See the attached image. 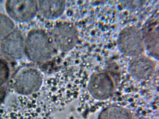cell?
<instances>
[{"instance_id": "cell-15", "label": "cell", "mask_w": 159, "mask_h": 119, "mask_svg": "<svg viewBox=\"0 0 159 119\" xmlns=\"http://www.w3.org/2000/svg\"><path fill=\"white\" fill-rule=\"evenodd\" d=\"M5 88L2 86H0V104L4 100L5 96Z\"/></svg>"}, {"instance_id": "cell-10", "label": "cell", "mask_w": 159, "mask_h": 119, "mask_svg": "<svg viewBox=\"0 0 159 119\" xmlns=\"http://www.w3.org/2000/svg\"><path fill=\"white\" fill-rule=\"evenodd\" d=\"M98 119H134L131 113L124 107L111 106L103 109Z\"/></svg>"}, {"instance_id": "cell-4", "label": "cell", "mask_w": 159, "mask_h": 119, "mask_svg": "<svg viewBox=\"0 0 159 119\" xmlns=\"http://www.w3.org/2000/svg\"><path fill=\"white\" fill-rule=\"evenodd\" d=\"M50 36L55 48L63 52L73 49L78 39L76 28L70 23L66 22H61L56 24Z\"/></svg>"}, {"instance_id": "cell-7", "label": "cell", "mask_w": 159, "mask_h": 119, "mask_svg": "<svg viewBox=\"0 0 159 119\" xmlns=\"http://www.w3.org/2000/svg\"><path fill=\"white\" fill-rule=\"evenodd\" d=\"M0 48L2 53L12 60L21 59L25 53V38L19 30H14L2 40Z\"/></svg>"}, {"instance_id": "cell-8", "label": "cell", "mask_w": 159, "mask_h": 119, "mask_svg": "<svg viewBox=\"0 0 159 119\" xmlns=\"http://www.w3.org/2000/svg\"><path fill=\"white\" fill-rule=\"evenodd\" d=\"M155 64L150 58L141 55L135 56L130 61L128 70L135 80L143 81L148 79L153 74Z\"/></svg>"}, {"instance_id": "cell-6", "label": "cell", "mask_w": 159, "mask_h": 119, "mask_svg": "<svg viewBox=\"0 0 159 119\" xmlns=\"http://www.w3.org/2000/svg\"><path fill=\"white\" fill-rule=\"evenodd\" d=\"M9 16L20 22L29 21L35 16L38 11L37 2L34 0H8L5 4Z\"/></svg>"}, {"instance_id": "cell-3", "label": "cell", "mask_w": 159, "mask_h": 119, "mask_svg": "<svg viewBox=\"0 0 159 119\" xmlns=\"http://www.w3.org/2000/svg\"><path fill=\"white\" fill-rule=\"evenodd\" d=\"M117 45L120 51L125 55L134 57L140 55L145 48L143 32L135 26L125 28L119 35Z\"/></svg>"}, {"instance_id": "cell-2", "label": "cell", "mask_w": 159, "mask_h": 119, "mask_svg": "<svg viewBox=\"0 0 159 119\" xmlns=\"http://www.w3.org/2000/svg\"><path fill=\"white\" fill-rule=\"evenodd\" d=\"M43 78L40 71L32 66L20 68L14 75L13 86L17 93L27 95L37 92L41 88Z\"/></svg>"}, {"instance_id": "cell-1", "label": "cell", "mask_w": 159, "mask_h": 119, "mask_svg": "<svg viewBox=\"0 0 159 119\" xmlns=\"http://www.w3.org/2000/svg\"><path fill=\"white\" fill-rule=\"evenodd\" d=\"M54 48L50 35L41 29H32L25 38V53L33 62H42L50 60Z\"/></svg>"}, {"instance_id": "cell-9", "label": "cell", "mask_w": 159, "mask_h": 119, "mask_svg": "<svg viewBox=\"0 0 159 119\" xmlns=\"http://www.w3.org/2000/svg\"><path fill=\"white\" fill-rule=\"evenodd\" d=\"M38 11L44 18L54 20L63 13L66 7L63 0H40L37 1Z\"/></svg>"}, {"instance_id": "cell-13", "label": "cell", "mask_w": 159, "mask_h": 119, "mask_svg": "<svg viewBox=\"0 0 159 119\" xmlns=\"http://www.w3.org/2000/svg\"><path fill=\"white\" fill-rule=\"evenodd\" d=\"M105 72L111 77L116 86L119 84L120 77L119 67L116 63L114 61L107 62Z\"/></svg>"}, {"instance_id": "cell-14", "label": "cell", "mask_w": 159, "mask_h": 119, "mask_svg": "<svg viewBox=\"0 0 159 119\" xmlns=\"http://www.w3.org/2000/svg\"><path fill=\"white\" fill-rule=\"evenodd\" d=\"M9 72V68L7 62L0 59V86H2L7 81Z\"/></svg>"}, {"instance_id": "cell-11", "label": "cell", "mask_w": 159, "mask_h": 119, "mask_svg": "<svg viewBox=\"0 0 159 119\" xmlns=\"http://www.w3.org/2000/svg\"><path fill=\"white\" fill-rule=\"evenodd\" d=\"M147 33L143 34L145 47L149 54L158 60V29L152 27L148 30Z\"/></svg>"}, {"instance_id": "cell-12", "label": "cell", "mask_w": 159, "mask_h": 119, "mask_svg": "<svg viewBox=\"0 0 159 119\" xmlns=\"http://www.w3.org/2000/svg\"><path fill=\"white\" fill-rule=\"evenodd\" d=\"M15 30V24L7 15L0 14V41H2Z\"/></svg>"}, {"instance_id": "cell-5", "label": "cell", "mask_w": 159, "mask_h": 119, "mask_svg": "<svg viewBox=\"0 0 159 119\" xmlns=\"http://www.w3.org/2000/svg\"><path fill=\"white\" fill-rule=\"evenodd\" d=\"M116 86L111 77L106 72L95 73L90 77L88 89L91 96L98 100H104L114 94Z\"/></svg>"}]
</instances>
